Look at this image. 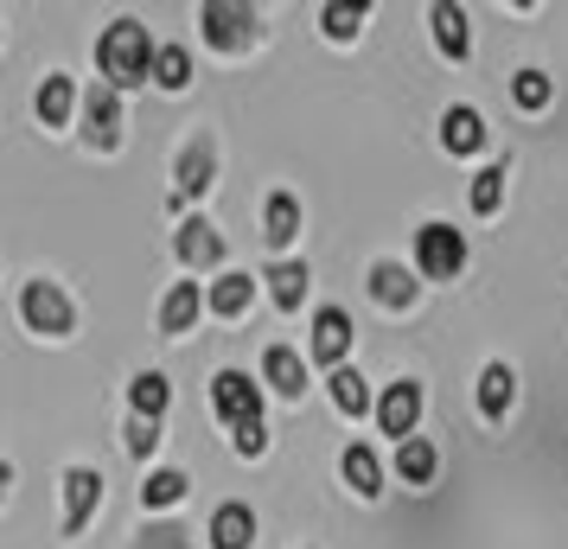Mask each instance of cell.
<instances>
[{
  "mask_svg": "<svg viewBox=\"0 0 568 549\" xmlns=\"http://www.w3.org/2000/svg\"><path fill=\"white\" fill-rule=\"evenodd\" d=\"M71 103H78V96H71V78L39 83V115H45V129H64V122H71Z\"/></svg>",
  "mask_w": 568,
  "mask_h": 549,
  "instance_id": "obj_23",
  "label": "cell"
},
{
  "mask_svg": "<svg viewBox=\"0 0 568 549\" xmlns=\"http://www.w3.org/2000/svg\"><path fill=\"white\" fill-rule=\"evenodd\" d=\"M307 262H275V268H268V294H275V307H287V314H294V307H301V294H307Z\"/></svg>",
  "mask_w": 568,
  "mask_h": 549,
  "instance_id": "obj_19",
  "label": "cell"
},
{
  "mask_svg": "<svg viewBox=\"0 0 568 549\" xmlns=\"http://www.w3.org/2000/svg\"><path fill=\"white\" fill-rule=\"evenodd\" d=\"M97 58H103V78L115 83V90H129V83H148V78H154L160 45L148 39V27H134V20H115V27L103 32Z\"/></svg>",
  "mask_w": 568,
  "mask_h": 549,
  "instance_id": "obj_1",
  "label": "cell"
},
{
  "mask_svg": "<svg viewBox=\"0 0 568 549\" xmlns=\"http://www.w3.org/2000/svg\"><path fill=\"white\" fill-rule=\"evenodd\" d=\"M211 403H217V416L231 421V428H243V421H262V390L243 377V370H217Z\"/></svg>",
  "mask_w": 568,
  "mask_h": 549,
  "instance_id": "obj_5",
  "label": "cell"
},
{
  "mask_svg": "<svg viewBox=\"0 0 568 549\" xmlns=\"http://www.w3.org/2000/svg\"><path fill=\"white\" fill-rule=\"evenodd\" d=\"M211 185V141H192L180 154V192H205Z\"/></svg>",
  "mask_w": 568,
  "mask_h": 549,
  "instance_id": "obj_27",
  "label": "cell"
},
{
  "mask_svg": "<svg viewBox=\"0 0 568 549\" xmlns=\"http://www.w3.org/2000/svg\"><path fill=\"white\" fill-rule=\"evenodd\" d=\"M154 83H160V90H185V83H192V58H185V45H160Z\"/></svg>",
  "mask_w": 568,
  "mask_h": 549,
  "instance_id": "obj_26",
  "label": "cell"
},
{
  "mask_svg": "<svg viewBox=\"0 0 568 549\" xmlns=\"http://www.w3.org/2000/svg\"><path fill=\"white\" fill-rule=\"evenodd\" d=\"M333 409L338 416H371L377 403H371V384H364L358 370H333Z\"/></svg>",
  "mask_w": 568,
  "mask_h": 549,
  "instance_id": "obj_20",
  "label": "cell"
},
{
  "mask_svg": "<svg viewBox=\"0 0 568 549\" xmlns=\"http://www.w3.org/2000/svg\"><path fill=\"white\" fill-rule=\"evenodd\" d=\"M256 543V511L250 505H224L211 518V549H250Z\"/></svg>",
  "mask_w": 568,
  "mask_h": 549,
  "instance_id": "obj_11",
  "label": "cell"
},
{
  "mask_svg": "<svg viewBox=\"0 0 568 549\" xmlns=\"http://www.w3.org/2000/svg\"><path fill=\"white\" fill-rule=\"evenodd\" d=\"M262 377H268V390H282V396H301V390H307V370H301V358H294L287 345H275V352L262 358Z\"/></svg>",
  "mask_w": 568,
  "mask_h": 549,
  "instance_id": "obj_17",
  "label": "cell"
},
{
  "mask_svg": "<svg viewBox=\"0 0 568 549\" xmlns=\"http://www.w3.org/2000/svg\"><path fill=\"white\" fill-rule=\"evenodd\" d=\"M7 479H13V472H7V467H0V498H7Z\"/></svg>",
  "mask_w": 568,
  "mask_h": 549,
  "instance_id": "obj_35",
  "label": "cell"
},
{
  "mask_svg": "<svg viewBox=\"0 0 568 549\" xmlns=\"http://www.w3.org/2000/svg\"><path fill=\"white\" fill-rule=\"evenodd\" d=\"M498 199H505V166H486V173L473 180V211H479V217H491V211H498Z\"/></svg>",
  "mask_w": 568,
  "mask_h": 549,
  "instance_id": "obj_29",
  "label": "cell"
},
{
  "mask_svg": "<svg viewBox=\"0 0 568 549\" xmlns=\"http://www.w3.org/2000/svg\"><path fill=\"white\" fill-rule=\"evenodd\" d=\"M129 447H134V454H154V447H160V421H141V416H134Z\"/></svg>",
  "mask_w": 568,
  "mask_h": 549,
  "instance_id": "obj_32",
  "label": "cell"
},
{
  "mask_svg": "<svg viewBox=\"0 0 568 549\" xmlns=\"http://www.w3.org/2000/svg\"><path fill=\"white\" fill-rule=\"evenodd\" d=\"M338 472H345V486H352L358 498H377V492H384V467H377V454H371V447H345Z\"/></svg>",
  "mask_w": 568,
  "mask_h": 549,
  "instance_id": "obj_12",
  "label": "cell"
},
{
  "mask_svg": "<svg viewBox=\"0 0 568 549\" xmlns=\"http://www.w3.org/2000/svg\"><path fill=\"white\" fill-rule=\"evenodd\" d=\"M371 294H377L384 307H409L415 301V275L403 268V262H377V268H371Z\"/></svg>",
  "mask_w": 568,
  "mask_h": 549,
  "instance_id": "obj_14",
  "label": "cell"
},
{
  "mask_svg": "<svg viewBox=\"0 0 568 549\" xmlns=\"http://www.w3.org/2000/svg\"><path fill=\"white\" fill-rule=\"evenodd\" d=\"M141 549H185V530L160 523V530H148V543H141Z\"/></svg>",
  "mask_w": 568,
  "mask_h": 549,
  "instance_id": "obj_34",
  "label": "cell"
},
{
  "mask_svg": "<svg viewBox=\"0 0 568 549\" xmlns=\"http://www.w3.org/2000/svg\"><path fill=\"white\" fill-rule=\"evenodd\" d=\"M415 268L435 275V282H454L466 268V236L454 224H422L415 231Z\"/></svg>",
  "mask_w": 568,
  "mask_h": 549,
  "instance_id": "obj_2",
  "label": "cell"
},
{
  "mask_svg": "<svg viewBox=\"0 0 568 549\" xmlns=\"http://www.w3.org/2000/svg\"><path fill=\"white\" fill-rule=\"evenodd\" d=\"M435 45L447 58H466L473 52V32H466V13L460 7H435Z\"/></svg>",
  "mask_w": 568,
  "mask_h": 549,
  "instance_id": "obj_21",
  "label": "cell"
},
{
  "mask_svg": "<svg viewBox=\"0 0 568 549\" xmlns=\"http://www.w3.org/2000/svg\"><path fill=\"white\" fill-rule=\"evenodd\" d=\"M345 352H352V319L338 314V307H320V314H313V358L345 370Z\"/></svg>",
  "mask_w": 568,
  "mask_h": 549,
  "instance_id": "obj_8",
  "label": "cell"
},
{
  "mask_svg": "<svg viewBox=\"0 0 568 549\" xmlns=\"http://www.w3.org/2000/svg\"><path fill=\"white\" fill-rule=\"evenodd\" d=\"M262 447H268V428L262 421H243L236 428V454H262Z\"/></svg>",
  "mask_w": 568,
  "mask_h": 549,
  "instance_id": "obj_33",
  "label": "cell"
},
{
  "mask_svg": "<svg viewBox=\"0 0 568 549\" xmlns=\"http://www.w3.org/2000/svg\"><path fill=\"white\" fill-rule=\"evenodd\" d=\"M20 314H27V326H32V333H45V339H64V333H71V319H78L58 282H27V294H20Z\"/></svg>",
  "mask_w": 568,
  "mask_h": 549,
  "instance_id": "obj_3",
  "label": "cell"
},
{
  "mask_svg": "<svg viewBox=\"0 0 568 549\" xmlns=\"http://www.w3.org/2000/svg\"><path fill=\"white\" fill-rule=\"evenodd\" d=\"M83 134H90L97 148H115V141H122V90H115V83H97V90L83 96Z\"/></svg>",
  "mask_w": 568,
  "mask_h": 549,
  "instance_id": "obj_6",
  "label": "cell"
},
{
  "mask_svg": "<svg viewBox=\"0 0 568 549\" xmlns=\"http://www.w3.org/2000/svg\"><path fill=\"white\" fill-rule=\"evenodd\" d=\"M199 20H205V39L211 45H224V52H236V45L256 39V13H250V7H224V0H211Z\"/></svg>",
  "mask_w": 568,
  "mask_h": 549,
  "instance_id": "obj_7",
  "label": "cell"
},
{
  "mask_svg": "<svg viewBox=\"0 0 568 549\" xmlns=\"http://www.w3.org/2000/svg\"><path fill=\"white\" fill-rule=\"evenodd\" d=\"M129 403H134V416H141V421H160V416H166V403H173V390H166V377H160V370H141V377H134V390H129Z\"/></svg>",
  "mask_w": 568,
  "mask_h": 549,
  "instance_id": "obj_18",
  "label": "cell"
},
{
  "mask_svg": "<svg viewBox=\"0 0 568 549\" xmlns=\"http://www.w3.org/2000/svg\"><path fill=\"white\" fill-rule=\"evenodd\" d=\"M141 498H148V505H180V498H185V472H173V467L148 472V486H141Z\"/></svg>",
  "mask_w": 568,
  "mask_h": 549,
  "instance_id": "obj_28",
  "label": "cell"
},
{
  "mask_svg": "<svg viewBox=\"0 0 568 549\" xmlns=\"http://www.w3.org/2000/svg\"><path fill=\"white\" fill-rule=\"evenodd\" d=\"M358 27H364V7H326V32L333 39H358Z\"/></svg>",
  "mask_w": 568,
  "mask_h": 549,
  "instance_id": "obj_31",
  "label": "cell"
},
{
  "mask_svg": "<svg viewBox=\"0 0 568 549\" xmlns=\"http://www.w3.org/2000/svg\"><path fill=\"white\" fill-rule=\"evenodd\" d=\"M192 319H199V282H180V288L160 301V326H166V333H185Z\"/></svg>",
  "mask_w": 568,
  "mask_h": 549,
  "instance_id": "obj_22",
  "label": "cell"
},
{
  "mask_svg": "<svg viewBox=\"0 0 568 549\" xmlns=\"http://www.w3.org/2000/svg\"><path fill=\"white\" fill-rule=\"evenodd\" d=\"M517 403V377L511 365H486L479 370V416L486 421H505V409Z\"/></svg>",
  "mask_w": 568,
  "mask_h": 549,
  "instance_id": "obj_10",
  "label": "cell"
},
{
  "mask_svg": "<svg viewBox=\"0 0 568 549\" xmlns=\"http://www.w3.org/2000/svg\"><path fill=\"white\" fill-rule=\"evenodd\" d=\"M511 96H517V109H542L549 103V78H542V71H517Z\"/></svg>",
  "mask_w": 568,
  "mask_h": 549,
  "instance_id": "obj_30",
  "label": "cell"
},
{
  "mask_svg": "<svg viewBox=\"0 0 568 549\" xmlns=\"http://www.w3.org/2000/svg\"><path fill=\"white\" fill-rule=\"evenodd\" d=\"M396 472H403L409 486H428V479H435V447L428 441H403L396 447Z\"/></svg>",
  "mask_w": 568,
  "mask_h": 549,
  "instance_id": "obj_25",
  "label": "cell"
},
{
  "mask_svg": "<svg viewBox=\"0 0 568 549\" xmlns=\"http://www.w3.org/2000/svg\"><path fill=\"white\" fill-rule=\"evenodd\" d=\"M440 141H447V154H473V148L486 141L479 109H447V115H440Z\"/></svg>",
  "mask_w": 568,
  "mask_h": 549,
  "instance_id": "obj_13",
  "label": "cell"
},
{
  "mask_svg": "<svg viewBox=\"0 0 568 549\" xmlns=\"http://www.w3.org/2000/svg\"><path fill=\"white\" fill-rule=\"evenodd\" d=\"M294 236H301V205H294L287 192H275V199H268V243H275V250H287Z\"/></svg>",
  "mask_w": 568,
  "mask_h": 549,
  "instance_id": "obj_24",
  "label": "cell"
},
{
  "mask_svg": "<svg viewBox=\"0 0 568 549\" xmlns=\"http://www.w3.org/2000/svg\"><path fill=\"white\" fill-rule=\"evenodd\" d=\"M97 505H103V479L90 467H71L64 472V530H83Z\"/></svg>",
  "mask_w": 568,
  "mask_h": 549,
  "instance_id": "obj_9",
  "label": "cell"
},
{
  "mask_svg": "<svg viewBox=\"0 0 568 549\" xmlns=\"http://www.w3.org/2000/svg\"><path fill=\"white\" fill-rule=\"evenodd\" d=\"M415 421H422V384H389L384 396H377V428L384 435H396V447L403 441H415Z\"/></svg>",
  "mask_w": 568,
  "mask_h": 549,
  "instance_id": "obj_4",
  "label": "cell"
},
{
  "mask_svg": "<svg viewBox=\"0 0 568 549\" xmlns=\"http://www.w3.org/2000/svg\"><path fill=\"white\" fill-rule=\"evenodd\" d=\"M180 256L192 262V268H211V262L224 256V236L211 231L205 217H192V224H185V231H180Z\"/></svg>",
  "mask_w": 568,
  "mask_h": 549,
  "instance_id": "obj_16",
  "label": "cell"
},
{
  "mask_svg": "<svg viewBox=\"0 0 568 549\" xmlns=\"http://www.w3.org/2000/svg\"><path fill=\"white\" fill-rule=\"evenodd\" d=\"M250 294H256V282H250V275H217V282H211V294H205V307L217 319H236L243 307H250Z\"/></svg>",
  "mask_w": 568,
  "mask_h": 549,
  "instance_id": "obj_15",
  "label": "cell"
}]
</instances>
